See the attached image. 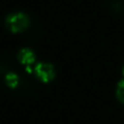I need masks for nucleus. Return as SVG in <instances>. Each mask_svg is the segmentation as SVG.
Masks as SVG:
<instances>
[{"label":"nucleus","instance_id":"obj_1","mask_svg":"<svg viewBox=\"0 0 124 124\" xmlns=\"http://www.w3.org/2000/svg\"><path fill=\"white\" fill-rule=\"evenodd\" d=\"M6 23L8 28L13 33H19L22 32L29 24L28 16L23 13H16L10 15L7 19Z\"/></svg>","mask_w":124,"mask_h":124},{"label":"nucleus","instance_id":"obj_2","mask_svg":"<svg viewBox=\"0 0 124 124\" xmlns=\"http://www.w3.org/2000/svg\"><path fill=\"white\" fill-rule=\"evenodd\" d=\"M34 70H35L36 77L42 82H45V83L51 81L54 78V77H55L54 68L49 63L41 62V63H39V64L36 65V67H35Z\"/></svg>","mask_w":124,"mask_h":124},{"label":"nucleus","instance_id":"obj_3","mask_svg":"<svg viewBox=\"0 0 124 124\" xmlns=\"http://www.w3.org/2000/svg\"><path fill=\"white\" fill-rule=\"evenodd\" d=\"M17 58L21 64L28 66V65H31L35 61L36 57H35L33 50H31L30 48H22L19 50L17 54Z\"/></svg>","mask_w":124,"mask_h":124},{"label":"nucleus","instance_id":"obj_4","mask_svg":"<svg viewBox=\"0 0 124 124\" xmlns=\"http://www.w3.org/2000/svg\"><path fill=\"white\" fill-rule=\"evenodd\" d=\"M5 81L7 83V85L10 87V88H16L17 85H18V82H19V78L16 74L15 73H9L6 75L5 77Z\"/></svg>","mask_w":124,"mask_h":124},{"label":"nucleus","instance_id":"obj_5","mask_svg":"<svg viewBox=\"0 0 124 124\" xmlns=\"http://www.w3.org/2000/svg\"><path fill=\"white\" fill-rule=\"evenodd\" d=\"M116 97L121 102L124 103V79L120 80L116 86Z\"/></svg>","mask_w":124,"mask_h":124},{"label":"nucleus","instance_id":"obj_6","mask_svg":"<svg viewBox=\"0 0 124 124\" xmlns=\"http://www.w3.org/2000/svg\"><path fill=\"white\" fill-rule=\"evenodd\" d=\"M26 71H27V73H32V68L30 67V65L26 66Z\"/></svg>","mask_w":124,"mask_h":124},{"label":"nucleus","instance_id":"obj_7","mask_svg":"<svg viewBox=\"0 0 124 124\" xmlns=\"http://www.w3.org/2000/svg\"><path fill=\"white\" fill-rule=\"evenodd\" d=\"M122 75H123V77H124V67H123V69H122Z\"/></svg>","mask_w":124,"mask_h":124}]
</instances>
